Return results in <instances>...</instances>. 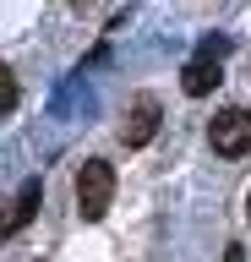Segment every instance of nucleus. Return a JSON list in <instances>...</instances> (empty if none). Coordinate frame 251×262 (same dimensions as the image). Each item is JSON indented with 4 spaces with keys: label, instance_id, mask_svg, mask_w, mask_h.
<instances>
[{
    "label": "nucleus",
    "instance_id": "nucleus-6",
    "mask_svg": "<svg viewBox=\"0 0 251 262\" xmlns=\"http://www.w3.org/2000/svg\"><path fill=\"white\" fill-rule=\"evenodd\" d=\"M11 110H17V77L0 71V115H11Z\"/></svg>",
    "mask_w": 251,
    "mask_h": 262
},
{
    "label": "nucleus",
    "instance_id": "nucleus-2",
    "mask_svg": "<svg viewBox=\"0 0 251 262\" xmlns=\"http://www.w3.org/2000/svg\"><path fill=\"white\" fill-rule=\"evenodd\" d=\"M208 142H213V153H224V159L251 153V110H218L213 126H208Z\"/></svg>",
    "mask_w": 251,
    "mask_h": 262
},
{
    "label": "nucleus",
    "instance_id": "nucleus-5",
    "mask_svg": "<svg viewBox=\"0 0 251 262\" xmlns=\"http://www.w3.org/2000/svg\"><path fill=\"white\" fill-rule=\"evenodd\" d=\"M38 202H44V186H38V180H28V186L11 196V213H6V235H17V229L38 213Z\"/></svg>",
    "mask_w": 251,
    "mask_h": 262
},
{
    "label": "nucleus",
    "instance_id": "nucleus-3",
    "mask_svg": "<svg viewBox=\"0 0 251 262\" xmlns=\"http://www.w3.org/2000/svg\"><path fill=\"white\" fill-rule=\"evenodd\" d=\"M158 98H136L131 104V115H126V126H120V142L126 147H148L153 142V131H158Z\"/></svg>",
    "mask_w": 251,
    "mask_h": 262
},
{
    "label": "nucleus",
    "instance_id": "nucleus-7",
    "mask_svg": "<svg viewBox=\"0 0 251 262\" xmlns=\"http://www.w3.org/2000/svg\"><path fill=\"white\" fill-rule=\"evenodd\" d=\"M246 219H251V191H246Z\"/></svg>",
    "mask_w": 251,
    "mask_h": 262
},
{
    "label": "nucleus",
    "instance_id": "nucleus-4",
    "mask_svg": "<svg viewBox=\"0 0 251 262\" xmlns=\"http://www.w3.org/2000/svg\"><path fill=\"white\" fill-rule=\"evenodd\" d=\"M218 82H224V66H218V60H202V55H197V60H191V66H186V71H180V88H186V93H191V98L213 93Z\"/></svg>",
    "mask_w": 251,
    "mask_h": 262
},
{
    "label": "nucleus",
    "instance_id": "nucleus-1",
    "mask_svg": "<svg viewBox=\"0 0 251 262\" xmlns=\"http://www.w3.org/2000/svg\"><path fill=\"white\" fill-rule=\"evenodd\" d=\"M109 202H115V169L104 159H82V169H77V213L87 224H99L109 213Z\"/></svg>",
    "mask_w": 251,
    "mask_h": 262
}]
</instances>
